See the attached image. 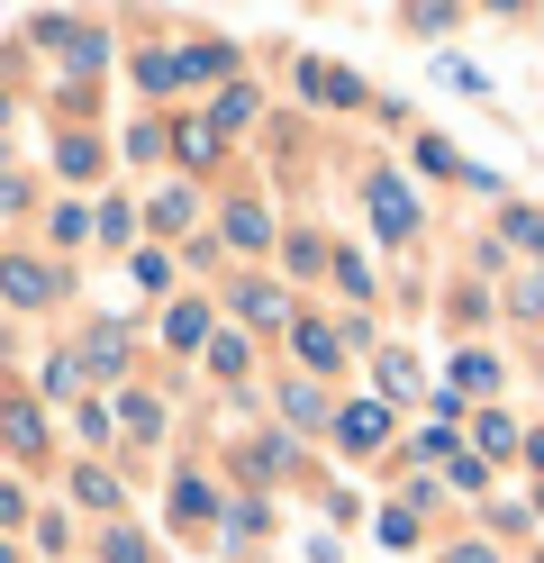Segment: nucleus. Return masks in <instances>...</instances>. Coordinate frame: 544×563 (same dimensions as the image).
I'll return each mask as SVG.
<instances>
[{
	"instance_id": "obj_1",
	"label": "nucleus",
	"mask_w": 544,
	"mask_h": 563,
	"mask_svg": "<svg viewBox=\"0 0 544 563\" xmlns=\"http://www.w3.org/2000/svg\"><path fill=\"white\" fill-rule=\"evenodd\" d=\"M0 291H10L19 309H46V300L64 291V273H55V264H36V255H0Z\"/></svg>"
},
{
	"instance_id": "obj_2",
	"label": "nucleus",
	"mask_w": 544,
	"mask_h": 563,
	"mask_svg": "<svg viewBox=\"0 0 544 563\" xmlns=\"http://www.w3.org/2000/svg\"><path fill=\"white\" fill-rule=\"evenodd\" d=\"M373 219H381L390 245H418V200H409V183H390V173H381V183H373Z\"/></svg>"
},
{
	"instance_id": "obj_3",
	"label": "nucleus",
	"mask_w": 544,
	"mask_h": 563,
	"mask_svg": "<svg viewBox=\"0 0 544 563\" xmlns=\"http://www.w3.org/2000/svg\"><path fill=\"white\" fill-rule=\"evenodd\" d=\"M381 437H390V409H381V400H354V409H345V445H354V454H373Z\"/></svg>"
},
{
	"instance_id": "obj_4",
	"label": "nucleus",
	"mask_w": 544,
	"mask_h": 563,
	"mask_svg": "<svg viewBox=\"0 0 544 563\" xmlns=\"http://www.w3.org/2000/svg\"><path fill=\"white\" fill-rule=\"evenodd\" d=\"M164 345H181V355H200V345H209V309H200V300H181L173 319H164Z\"/></svg>"
},
{
	"instance_id": "obj_5",
	"label": "nucleus",
	"mask_w": 544,
	"mask_h": 563,
	"mask_svg": "<svg viewBox=\"0 0 544 563\" xmlns=\"http://www.w3.org/2000/svg\"><path fill=\"white\" fill-rule=\"evenodd\" d=\"M173 518H181V527H209V518H218V490H209L200 473H181V490H173Z\"/></svg>"
},
{
	"instance_id": "obj_6",
	"label": "nucleus",
	"mask_w": 544,
	"mask_h": 563,
	"mask_svg": "<svg viewBox=\"0 0 544 563\" xmlns=\"http://www.w3.org/2000/svg\"><path fill=\"white\" fill-rule=\"evenodd\" d=\"M236 309H245L254 328H281V319H290V300L273 291V282H245V291H236Z\"/></svg>"
},
{
	"instance_id": "obj_7",
	"label": "nucleus",
	"mask_w": 544,
	"mask_h": 563,
	"mask_svg": "<svg viewBox=\"0 0 544 563\" xmlns=\"http://www.w3.org/2000/svg\"><path fill=\"white\" fill-rule=\"evenodd\" d=\"M290 336H300V364H309V373H326V364L345 355V345H336V328H318V319H309V328H290Z\"/></svg>"
},
{
	"instance_id": "obj_8",
	"label": "nucleus",
	"mask_w": 544,
	"mask_h": 563,
	"mask_svg": "<svg viewBox=\"0 0 544 563\" xmlns=\"http://www.w3.org/2000/svg\"><path fill=\"white\" fill-rule=\"evenodd\" d=\"M119 428H127V437H164V400H145V391L119 400Z\"/></svg>"
},
{
	"instance_id": "obj_9",
	"label": "nucleus",
	"mask_w": 544,
	"mask_h": 563,
	"mask_svg": "<svg viewBox=\"0 0 544 563\" xmlns=\"http://www.w3.org/2000/svg\"><path fill=\"white\" fill-rule=\"evenodd\" d=\"M227 236H236V245H273V219H264L254 200H236V209H227Z\"/></svg>"
},
{
	"instance_id": "obj_10",
	"label": "nucleus",
	"mask_w": 544,
	"mask_h": 563,
	"mask_svg": "<svg viewBox=\"0 0 544 563\" xmlns=\"http://www.w3.org/2000/svg\"><path fill=\"white\" fill-rule=\"evenodd\" d=\"M0 428H10V445H19V454H46V418H36V409H10Z\"/></svg>"
},
{
	"instance_id": "obj_11",
	"label": "nucleus",
	"mask_w": 544,
	"mask_h": 563,
	"mask_svg": "<svg viewBox=\"0 0 544 563\" xmlns=\"http://www.w3.org/2000/svg\"><path fill=\"white\" fill-rule=\"evenodd\" d=\"M119 336H127V328H91V345H82V364H91V373H119V355H127Z\"/></svg>"
},
{
	"instance_id": "obj_12",
	"label": "nucleus",
	"mask_w": 544,
	"mask_h": 563,
	"mask_svg": "<svg viewBox=\"0 0 544 563\" xmlns=\"http://www.w3.org/2000/svg\"><path fill=\"white\" fill-rule=\"evenodd\" d=\"M100 563H155V554H145L136 527H109V537H100Z\"/></svg>"
},
{
	"instance_id": "obj_13",
	"label": "nucleus",
	"mask_w": 544,
	"mask_h": 563,
	"mask_svg": "<svg viewBox=\"0 0 544 563\" xmlns=\"http://www.w3.org/2000/svg\"><path fill=\"white\" fill-rule=\"evenodd\" d=\"M281 418H290V428H318L326 409H318V391H309V382H290V391H281Z\"/></svg>"
},
{
	"instance_id": "obj_14",
	"label": "nucleus",
	"mask_w": 544,
	"mask_h": 563,
	"mask_svg": "<svg viewBox=\"0 0 544 563\" xmlns=\"http://www.w3.org/2000/svg\"><path fill=\"white\" fill-rule=\"evenodd\" d=\"M73 490H82V500H91V509H119V482H109L100 464H82V473H73Z\"/></svg>"
},
{
	"instance_id": "obj_15",
	"label": "nucleus",
	"mask_w": 544,
	"mask_h": 563,
	"mask_svg": "<svg viewBox=\"0 0 544 563\" xmlns=\"http://www.w3.org/2000/svg\"><path fill=\"white\" fill-rule=\"evenodd\" d=\"M471 437H481V464H490V454H508V445H518V428H508L499 409H481V428H471Z\"/></svg>"
},
{
	"instance_id": "obj_16",
	"label": "nucleus",
	"mask_w": 544,
	"mask_h": 563,
	"mask_svg": "<svg viewBox=\"0 0 544 563\" xmlns=\"http://www.w3.org/2000/svg\"><path fill=\"white\" fill-rule=\"evenodd\" d=\"M454 382H463V391H499V364H490V355H463Z\"/></svg>"
},
{
	"instance_id": "obj_17",
	"label": "nucleus",
	"mask_w": 544,
	"mask_h": 563,
	"mask_svg": "<svg viewBox=\"0 0 544 563\" xmlns=\"http://www.w3.org/2000/svg\"><path fill=\"white\" fill-rule=\"evenodd\" d=\"M55 164H64V173H100V146H91V136H64Z\"/></svg>"
},
{
	"instance_id": "obj_18",
	"label": "nucleus",
	"mask_w": 544,
	"mask_h": 563,
	"mask_svg": "<svg viewBox=\"0 0 544 563\" xmlns=\"http://www.w3.org/2000/svg\"><path fill=\"white\" fill-rule=\"evenodd\" d=\"M181 74H227V46H218V37L191 46V55H181Z\"/></svg>"
},
{
	"instance_id": "obj_19",
	"label": "nucleus",
	"mask_w": 544,
	"mask_h": 563,
	"mask_svg": "<svg viewBox=\"0 0 544 563\" xmlns=\"http://www.w3.org/2000/svg\"><path fill=\"white\" fill-rule=\"evenodd\" d=\"M0 119H10V100H0Z\"/></svg>"
},
{
	"instance_id": "obj_20",
	"label": "nucleus",
	"mask_w": 544,
	"mask_h": 563,
	"mask_svg": "<svg viewBox=\"0 0 544 563\" xmlns=\"http://www.w3.org/2000/svg\"><path fill=\"white\" fill-rule=\"evenodd\" d=\"M0 563H10V545H0Z\"/></svg>"
}]
</instances>
